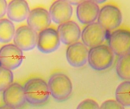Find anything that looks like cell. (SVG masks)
Returning <instances> with one entry per match:
<instances>
[{
  "mask_svg": "<svg viewBox=\"0 0 130 109\" xmlns=\"http://www.w3.org/2000/svg\"><path fill=\"white\" fill-rule=\"evenodd\" d=\"M108 38V46L115 55L130 53V28L120 27L109 34Z\"/></svg>",
  "mask_w": 130,
  "mask_h": 109,
  "instance_id": "5",
  "label": "cell"
},
{
  "mask_svg": "<svg viewBox=\"0 0 130 109\" xmlns=\"http://www.w3.org/2000/svg\"><path fill=\"white\" fill-rule=\"evenodd\" d=\"M107 32L98 22L88 24L81 33L83 43L87 47L91 48L103 44L108 37Z\"/></svg>",
  "mask_w": 130,
  "mask_h": 109,
  "instance_id": "6",
  "label": "cell"
},
{
  "mask_svg": "<svg viewBox=\"0 0 130 109\" xmlns=\"http://www.w3.org/2000/svg\"><path fill=\"white\" fill-rule=\"evenodd\" d=\"M23 59V51L15 44H6L0 48V66L14 70L21 66Z\"/></svg>",
  "mask_w": 130,
  "mask_h": 109,
  "instance_id": "7",
  "label": "cell"
},
{
  "mask_svg": "<svg viewBox=\"0 0 130 109\" xmlns=\"http://www.w3.org/2000/svg\"><path fill=\"white\" fill-rule=\"evenodd\" d=\"M8 4L5 0H0V19L4 17L7 13Z\"/></svg>",
  "mask_w": 130,
  "mask_h": 109,
  "instance_id": "23",
  "label": "cell"
},
{
  "mask_svg": "<svg viewBox=\"0 0 130 109\" xmlns=\"http://www.w3.org/2000/svg\"><path fill=\"white\" fill-rule=\"evenodd\" d=\"M97 20L98 22L109 33L120 27L122 22V14L117 5L107 4L100 9Z\"/></svg>",
  "mask_w": 130,
  "mask_h": 109,
  "instance_id": "4",
  "label": "cell"
},
{
  "mask_svg": "<svg viewBox=\"0 0 130 109\" xmlns=\"http://www.w3.org/2000/svg\"><path fill=\"white\" fill-rule=\"evenodd\" d=\"M100 8L95 1L86 0L79 3L76 14L79 21L84 24L94 22L98 19Z\"/></svg>",
  "mask_w": 130,
  "mask_h": 109,
  "instance_id": "11",
  "label": "cell"
},
{
  "mask_svg": "<svg viewBox=\"0 0 130 109\" xmlns=\"http://www.w3.org/2000/svg\"><path fill=\"white\" fill-rule=\"evenodd\" d=\"M13 78L11 70L0 66V92L4 91L13 83Z\"/></svg>",
  "mask_w": 130,
  "mask_h": 109,
  "instance_id": "20",
  "label": "cell"
},
{
  "mask_svg": "<svg viewBox=\"0 0 130 109\" xmlns=\"http://www.w3.org/2000/svg\"><path fill=\"white\" fill-rule=\"evenodd\" d=\"M30 11L28 3L25 0H13L8 5L7 16L12 22H23L27 18Z\"/></svg>",
  "mask_w": 130,
  "mask_h": 109,
  "instance_id": "16",
  "label": "cell"
},
{
  "mask_svg": "<svg viewBox=\"0 0 130 109\" xmlns=\"http://www.w3.org/2000/svg\"><path fill=\"white\" fill-rule=\"evenodd\" d=\"M50 96L58 102H63L70 98L73 92L72 82L69 77L62 72L52 74L48 81Z\"/></svg>",
  "mask_w": 130,
  "mask_h": 109,
  "instance_id": "2",
  "label": "cell"
},
{
  "mask_svg": "<svg viewBox=\"0 0 130 109\" xmlns=\"http://www.w3.org/2000/svg\"><path fill=\"white\" fill-rule=\"evenodd\" d=\"M15 31L13 22L7 19H0V43H6L11 41Z\"/></svg>",
  "mask_w": 130,
  "mask_h": 109,
  "instance_id": "17",
  "label": "cell"
},
{
  "mask_svg": "<svg viewBox=\"0 0 130 109\" xmlns=\"http://www.w3.org/2000/svg\"><path fill=\"white\" fill-rule=\"evenodd\" d=\"M60 43L57 31L54 28H47L40 31L38 34L37 48L43 53L54 52L58 49Z\"/></svg>",
  "mask_w": 130,
  "mask_h": 109,
  "instance_id": "9",
  "label": "cell"
},
{
  "mask_svg": "<svg viewBox=\"0 0 130 109\" xmlns=\"http://www.w3.org/2000/svg\"><path fill=\"white\" fill-rule=\"evenodd\" d=\"M89 50L81 42L70 44L67 48L66 57L68 63L74 68L82 67L88 62Z\"/></svg>",
  "mask_w": 130,
  "mask_h": 109,
  "instance_id": "10",
  "label": "cell"
},
{
  "mask_svg": "<svg viewBox=\"0 0 130 109\" xmlns=\"http://www.w3.org/2000/svg\"><path fill=\"white\" fill-rule=\"evenodd\" d=\"M115 55L108 45L102 44L90 48L88 62L92 69L97 71H105L113 65Z\"/></svg>",
  "mask_w": 130,
  "mask_h": 109,
  "instance_id": "3",
  "label": "cell"
},
{
  "mask_svg": "<svg viewBox=\"0 0 130 109\" xmlns=\"http://www.w3.org/2000/svg\"><path fill=\"white\" fill-rule=\"evenodd\" d=\"M0 109H16L14 107L9 106V105H7V104H4L2 106H0Z\"/></svg>",
  "mask_w": 130,
  "mask_h": 109,
  "instance_id": "24",
  "label": "cell"
},
{
  "mask_svg": "<svg viewBox=\"0 0 130 109\" xmlns=\"http://www.w3.org/2000/svg\"><path fill=\"white\" fill-rule=\"evenodd\" d=\"M49 13L52 20L60 25L70 20L73 15V8L68 1L57 0L52 4Z\"/></svg>",
  "mask_w": 130,
  "mask_h": 109,
  "instance_id": "13",
  "label": "cell"
},
{
  "mask_svg": "<svg viewBox=\"0 0 130 109\" xmlns=\"http://www.w3.org/2000/svg\"><path fill=\"white\" fill-rule=\"evenodd\" d=\"M115 96L116 100L123 107H130V81L121 82L116 88Z\"/></svg>",
  "mask_w": 130,
  "mask_h": 109,
  "instance_id": "19",
  "label": "cell"
},
{
  "mask_svg": "<svg viewBox=\"0 0 130 109\" xmlns=\"http://www.w3.org/2000/svg\"><path fill=\"white\" fill-rule=\"evenodd\" d=\"M57 31L60 41L69 45L78 42L82 33L78 23L71 20L60 24Z\"/></svg>",
  "mask_w": 130,
  "mask_h": 109,
  "instance_id": "15",
  "label": "cell"
},
{
  "mask_svg": "<svg viewBox=\"0 0 130 109\" xmlns=\"http://www.w3.org/2000/svg\"><path fill=\"white\" fill-rule=\"evenodd\" d=\"M100 109H125V108L117 100L108 99L102 103Z\"/></svg>",
  "mask_w": 130,
  "mask_h": 109,
  "instance_id": "22",
  "label": "cell"
},
{
  "mask_svg": "<svg viewBox=\"0 0 130 109\" xmlns=\"http://www.w3.org/2000/svg\"><path fill=\"white\" fill-rule=\"evenodd\" d=\"M27 21L28 26L36 32H40L49 27L52 20L49 13L46 9L39 7L30 11Z\"/></svg>",
  "mask_w": 130,
  "mask_h": 109,
  "instance_id": "14",
  "label": "cell"
},
{
  "mask_svg": "<svg viewBox=\"0 0 130 109\" xmlns=\"http://www.w3.org/2000/svg\"><path fill=\"white\" fill-rule=\"evenodd\" d=\"M76 109H100V106L93 99H87L81 101Z\"/></svg>",
  "mask_w": 130,
  "mask_h": 109,
  "instance_id": "21",
  "label": "cell"
},
{
  "mask_svg": "<svg viewBox=\"0 0 130 109\" xmlns=\"http://www.w3.org/2000/svg\"><path fill=\"white\" fill-rule=\"evenodd\" d=\"M38 38L36 31L28 25H23L18 28L15 31L14 43L22 51H30L37 45Z\"/></svg>",
  "mask_w": 130,
  "mask_h": 109,
  "instance_id": "8",
  "label": "cell"
},
{
  "mask_svg": "<svg viewBox=\"0 0 130 109\" xmlns=\"http://www.w3.org/2000/svg\"><path fill=\"white\" fill-rule=\"evenodd\" d=\"M26 102L34 106H41L49 100L50 94L48 83L42 78L28 80L23 87Z\"/></svg>",
  "mask_w": 130,
  "mask_h": 109,
  "instance_id": "1",
  "label": "cell"
},
{
  "mask_svg": "<svg viewBox=\"0 0 130 109\" xmlns=\"http://www.w3.org/2000/svg\"><path fill=\"white\" fill-rule=\"evenodd\" d=\"M117 75L124 81H130V53L120 56L116 66Z\"/></svg>",
  "mask_w": 130,
  "mask_h": 109,
  "instance_id": "18",
  "label": "cell"
},
{
  "mask_svg": "<svg viewBox=\"0 0 130 109\" xmlns=\"http://www.w3.org/2000/svg\"><path fill=\"white\" fill-rule=\"evenodd\" d=\"M3 97L5 104L16 109L22 108L26 103L24 88L17 83H12L4 91Z\"/></svg>",
  "mask_w": 130,
  "mask_h": 109,
  "instance_id": "12",
  "label": "cell"
}]
</instances>
